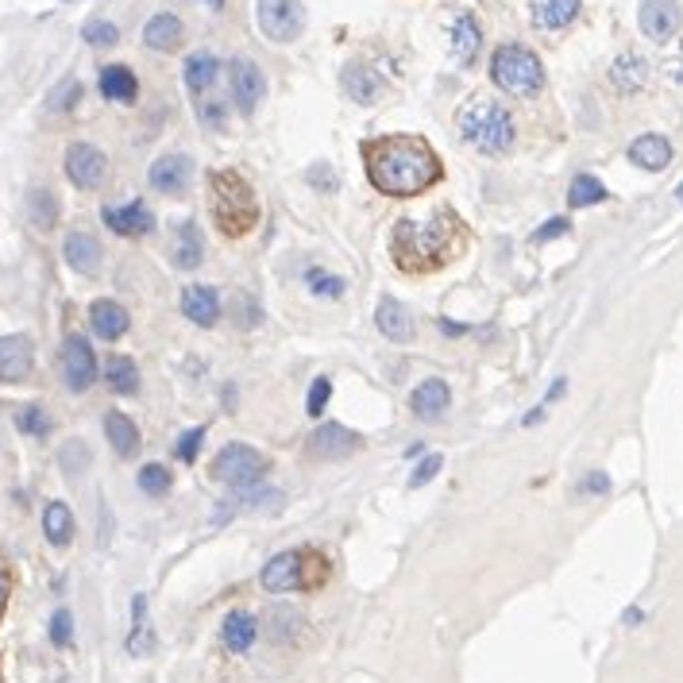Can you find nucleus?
<instances>
[{"instance_id":"nucleus-1","label":"nucleus","mask_w":683,"mask_h":683,"mask_svg":"<svg viewBox=\"0 0 683 683\" xmlns=\"http://www.w3.org/2000/svg\"><path fill=\"white\" fill-rule=\"evenodd\" d=\"M367 178L386 197H417L444 178L437 151L421 136H379L363 143Z\"/></svg>"},{"instance_id":"nucleus-2","label":"nucleus","mask_w":683,"mask_h":683,"mask_svg":"<svg viewBox=\"0 0 683 683\" xmlns=\"http://www.w3.org/2000/svg\"><path fill=\"white\" fill-rule=\"evenodd\" d=\"M463 247V224L452 209H437L429 221L402 216L390 232V255L402 274H432L448 267Z\"/></svg>"},{"instance_id":"nucleus-3","label":"nucleus","mask_w":683,"mask_h":683,"mask_svg":"<svg viewBox=\"0 0 683 683\" xmlns=\"http://www.w3.org/2000/svg\"><path fill=\"white\" fill-rule=\"evenodd\" d=\"M209 213L221 236L240 240L259 224V197L251 182L236 170H213L209 174Z\"/></svg>"},{"instance_id":"nucleus-4","label":"nucleus","mask_w":683,"mask_h":683,"mask_svg":"<svg viewBox=\"0 0 683 683\" xmlns=\"http://www.w3.org/2000/svg\"><path fill=\"white\" fill-rule=\"evenodd\" d=\"M460 136L483 155H506L517 143V124L506 105L494 97H471L468 105L456 112Z\"/></svg>"},{"instance_id":"nucleus-5","label":"nucleus","mask_w":683,"mask_h":683,"mask_svg":"<svg viewBox=\"0 0 683 683\" xmlns=\"http://www.w3.org/2000/svg\"><path fill=\"white\" fill-rule=\"evenodd\" d=\"M490 78L498 90L514 93V97H536L545 90V66L536 51H529L526 43H502L490 54Z\"/></svg>"},{"instance_id":"nucleus-6","label":"nucleus","mask_w":683,"mask_h":683,"mask_svg":"<svg viewBox=\"0 0 683 683\" xmlns=\"http://www.w3.org/2000/svg\"><path fill=\"white\" fill-rule=\"evenodd\" d=\"M267 456L259 452V448H251V444H224L221 452H216V460H213V479L216 483H224V487H232V490H251L259 479L267 475Z\"/></svg>"},{"instance_id":"nucleus-7","label":"nucleus","mask_w":683,"mask_h":683,"mask_svg":"<svg viewBox=\"0 0 683 683\" xmlns=\"http://www.w3.org/2000/svg\"><path fill=\"white\" fill-rule=\"evenodd\" d=\"M255 20L267 43H294L305 32V8L298 0H259Z\"/></svg>"},{"instance_id":"nucleus-8","label":"nucleus","mask_w":683,"mask_h":683,"mask_svg":"<svg viewBox=\"0 0 683 683\" xmlns=\"http://www.w3.org/2000/svg\"><path fill=\"white\" fill-rule=\"evenodd\" d=\"M363 448V437L352 432L347 425H337V421H325V425L313 429V437L305 441V452L313 460H347Z\"/></svg>"},{"instance_id":"nucleus-9","label":"nucleus","mask_w":683,"mask_h":683,"mask_svg":"<svg viewBox=\"0 0 683 683\" xmlns=\"http://www.w3.org/2000/svg\"><path fill=\"white\" fill-rule=\"evenodd\" d=\"M62 379L70 390H90L97 383V356L85 337H78V332H70V337L62 340Z\"/></svg>"},{"instance_id":"nucleus-10","label":"nucleus","mask_w":683,"mask_h":683,"mask_svg":"<svg viewBox=\"0 0 683 683\" xmlns=\"http://www.w3.org/2000/svg\"><path fill=\"white\" fill-rule=\"evenodd\" d=\"M105 170H109V158L100 147L93 143H74L66 151V178L78 185V190H97L105 182Z\"/></svg>"},{"instance_id":"nucleus-11","label":"nucleus","mask_w":683,"mask_h":683,"mask_svg":"<svg viewBox=\"0 0 683 683\" xmlns=\"http://www.w3.org/2000/svg\"><path fill=\"white\" fill-rule=\"evenodd\" d=\"M228 81H232V97H236L240 112H255L259 100L267 97V78L251 58H236V62L228 66Z\"/></svg>"},{"instance_id":"nucleus-12","label":"nucleus","mask_w":683,"mask_h":683,"mask_svg":"<svg viewBox=\"0 0 683 683\" xmlns=\"http://www.w3.org/2000/svg\"><path fill=\"white\" fill-rule=\"evenodd\" d=\"M340 90L356 100V105H375L386 93V78L367 62H347L340 74Z\"/></svg>"},{"instance_id":"nucleus-13","label":"nucleus","mask_w":683,"mask_h":683,"mask_svg":"<svg viewBox=\"0 0 683 683\" xmlns=\"http://www.w3.org/2000/svg\"><path fill=\"white\" fill-rule=\"evenodd\" d=\"M32 363H35V347L27 337H0V383L16 386L32 375Z\"/></svg>"},{"instance_id":"nucleus-14","label":"nucleus","mask_w":683,"mask_h":683,"mask_svg":"<svg viewBox=\"0 0 683 683\" xmlns=\"http://www.w3.org/2000/svg\"><path fill=\"white\" fill-rule=\"evenodd\" d=\"M637 20H641V32L652 43H668L679 32V5L676 0H641Z\"/></svg>"},{"instance_id":"nucleus-15","label":"nucleus","mask_w":683,"mask_h":683,"mask_svg":"<svg viewBox=\"0 0 683 683\" xmlns=\"http://www.w3.org/2000/svg\"><path fill=\"white\" fill-rule=\"evenodd\" d=\"M452 405V390H448L444 379H425L413 394H410V413L417 421H441Z\"/></svg>"},{"instance_id":"nucleus-16","label":"nucleus","mask_w":683,"mask_h":683,"mask_svg":"<svg viewBox=\"0 0 683 683\" xmlns=\"http://www.w3.org/2000/svg\"><path fill=\"white\" fill-rule=\"evenodd\" d=\"M190 174H194V163L185 155H163L151 163L147 178L158 194H182L185 185H190Z\"/></svg>"},{"instance_id":"nucleus-17","label":"nucleus","mask_w":683,"mask_h":683,"mask_svg":"<svg viewBox=\"0 0 683 683\" xmlns=\"http://www.w3.org/2000/svg\"><path fill=\"white\" fill-rule=\"evenodd\" d=\"M105 224L116 236H147L155 228V213L143 201H128V205H109L105 209Z\"/></svg>"},{"instance_id":"nucleus-18","label":"nucleus","mask_w":683,"mask_h":683,"mask_svg":"<svg viewBox=\"0 0 683 683\" xmlns=\"http://www.w3.org/2000/svg\"><path fill=\"white\" fill-rule=\"evenodd\" d=\"M298 564H301V552L289 548V552H279V556L267 560V568L259 572V583L270 594H286V591H298Z\"/></svg>"},{"instance_id":"nucleus-19","label":"nucleus","mask_w":683,"mask_h":683,"mask_svg":"<svg viewBox=\"0 0 683 683\" xmlns=\"http://www.w3.org/2000/svg\"><path fill=\"white\" fill-rule=\"evenodd\" d=\"M448 43H452L456 62H463V66H471V62H475V58H479V47H483V27H479L475 12H460V16L452 20Z\"/></svg>"},{"instance_id":"nucleus-20","label":"nucleus","mask_w":683,"mask_h":683,"mask_svg":"<svg viewBox=\"0 0 683 683\" xmlns=\"http://www.w3.org/2000/svg\"><path fill=\"white\" fill-rule=\"evenodd\" d=\"M182 313L190 317L197 328H213L221 321V298L209 286H185L182 289Z\"/></svg>"},{"instance_id":"nucleus-21","label":"nucleus","mask_w":683,"mask_h":683,"mask_svg":"<svg viewBox=\"0 0 683 683\" xmlns=\"http://www.w3.org/2000/svg\"><path fill=\"white\" fill-rule=\"evenodd\" d=\"M579 5L583 0H529V20L541 32H560L579 16Z\"/></svg>"},{"instance_id":"nucleus-22","label":"nucleus","mask_w":683,"mask_h":683,"mask_svg":"<svg viewBox=\"0 0 683 683\" xmlns=\"http://www.w3.org/2000/svg\"><path fill=\"white\" fill-rule=\"evenodd\" d=\"M174 267L178 270H197L201 259H205V243H201V228L194 221H182L178 228H174Z\"/></svg>"},{"instance_id":"nucleus-23","label":"nucleus","mask_w":683,"mask_h":683,"mask_svg":"<svg viewBox=\"0 0 683 683\" xmlns=\"http://www.w3.org/2000/svg\"><path fill=\"white\" fill-rule=\"evenodd\" d=\"M90 325H93V332H97L100 340H120L132 321H128V309H124L120 301L100 298V301L90 305Z\"/></svg>"},{"instance_id":"nucleus-24","label":"nucleus","mask_w":683,"mask_h":683,"mask_svg":"<svg viewBox=\"0 0 683 683\" xmlns=\"http://www.w3.org/2000/svg\"><path fill=\"white\" fill-rule=\"evenodd\" d=\"M375 325H379L383 337L394 340V344H410V340H413V321H410V313H405V305L394 301V298H383V301H379V309H375Z\"/></svg>"},{"instance_id":"nucleus-25","label":"nucleus","mask_w":683,"mask_h":683,"mask_svg":"<svg viewBox=\"0 0 683 683\" xmlns=\"http://www.w3.org/2000/svg\"><path fill=\"white\" fill-rule=\"evenodd\" d=\"M62 255L78 274L100 270V243H97V236H90V232H70L66 243H62Z\"/></svg>"},{"instance_id":"nucleus-26","label":"nucleus","mask_w":683,"mask_h":683,"mask_svg":"<svg viewBox=\"0 0 683 683\" xmlns=\"http://www.w3.org/2000/svg\"><path fill=\"white\" fill-rule=\"evenodd\" d=\"M255 637H259V621L255 614H247V610H232V614L224 618V626H221V641L228 652H247L255 645Z\"/></svg>"},{"instance_id":"nucleus-27","label":"nucleus","mask_w":683,"mask_h":683,"mask_svg":"<svg viewBox=\"0 0 683 683\" xmlns=\"http://www.w3.org/2000/svg\"><path fill=\"white\" fill-rule=\"evenodd\" d=\"M610 81H614V90L618 93H637V90H645V81H649V62L641 54H618L614 58V66H610Z\"/></svg>"},{"instance_id":"nucleus-28","label":"nucleus","mask_w":683,"mask_h":683,"mask_svg":"<svg viewBox=\"0 0 683 683\" xmlns=\"http://www.w3.org/2000/svg\"><path fill=\"white\" fill-rule=\"evenodd\" d=\"M630 158L641 170H664L668 163H672V143H668L664 136L649 132V136H637L630 143Z\"/></svg>"},{"instance_id":"nucleus-29","label":"nucleus","mask_w":683,"mask_h":683,"mask_svg":"<svg viewBox=\"0 0 683 683\" xmlns=\"http://www.w3.org/2000/svg\"><path fill=\"white\" fill-rule=\"evenodd\" d=\"M100 93H105L109 100H116V105H132V100L139 97V81L128 66L112 62V66L100 70Z\"/></svg>"},{"instance_id":"nucleus-30","label":"nucleus","mask_w":683,"mask_h":683,"mask_svg":"<svg viewBox=\"0 0 683 683\" xmlns=\"http://www.w3.org/2000/svg\"><path fill=\"white\" fill-rule=\"evenodd\" d=\"M332 579V560L317 548H301V564H298V591H325Z\"/></svg>"},{"instance_id":"nucleus-31","label":"nucleus","mask_w":683,"mask_h":683,"mask_svg":"<svg viewBox=\"0 0 683 683\" xmlns=\"http://www.w3.org/2000/svg\"><path fill=\"white\" fill-rule=\"evenodd\" d=\"M143 43H147L151 51H174L182 43V20L174 16V12H158V16H151L147 27H143Z\"/></svg>"},{"instance_id":"nucleus-32","label":"nucleus","mask_w":683,"mask_h":683,"mask_svg":"<svg viewBox=\"0 0 683 683\" xmlns=\"http://www.w3.org/2000/svg\"><path fill=\"white\" fill-rule=\"evenodd\" d=\"M105 432H109V444H112V452L120 456V460H132L139 452V429L132 425V417H124V413H109L105 417Z\"/></svg>"},{"instance_id":"nucleus-33","label":"nucleus","mask_w":683,"mask_h":683,"mask_svg":"<svg viewBox=\"0 0 683 683\" xmlns=\"http://www.w3.org/2000/svg\"><path fill=\"white\" fill-rule=\"evenodd\" d=\"M43 533H47V541L54 548H66L74 541V514H70L66 502H51L47 510H43Z\"/></svg>"},{"instance_id":"nucleus-34","label":"nucleus","mask_w":683,"mask_h":683,"mask_svg":"<svg viewBox=\"0 0 683 683\" xmlns=\"http://www.w3.org/2000/svg\"><path fill=\"white\" fill-rule=\"evenodd\" d=\"M216 74H221V62H216V54L209 51H197L185 58V85H190V93H209Z\"/></svg>"},{"instance_id":"nucleus-35","label":"nucleus","mask_w":683,"mask_h":683,"mask_svg":"<svg viewBox=\"0 0 683 683\" xmlns=\"http://www.w3.org/2000/svg\"><path fill=\"white\" fill-rule=\"evenodd\" d=\"M105 383L116 390V394H136L139 390V367L132 356H109L105 363Z\"/></svg>"},{"instance_id":"nucleus-36","label":"nucleus","mask_w":683,"mask_h":683,"mask_svg":"<svg viewBox=\"0 0 683 683\" xmlns=\"http://www.w3.org/2000/svg\"><path fill=\"white\" fill-rule=\"evenodd\" d=\"M610 194H606V185L594 178V174H575L572 178V190H568V205L572 209H587V205H602Z\"/></svg>"},{"instance_id":"nucleus-37","label":"nucleus","mask_w":683,"mask_h":683,"mask_svg":"<svg viewBox=\"0 0 683 683\" xmlns=\"http://www.w3.org/2000/svg\"><path fill=\"white\" fill-rule=\"evenodd\" d=\"M27 216H32L35 228H51L58 221V201L47 185H35V190L27 194Z\"/></svg>"},{"instance_id":"nucleus-38","label":"nucleus","mask_w":683,"mask_h":683,"mask_svg":"<svg viewBox=\"0 0 683 683\" xmlns=\"http://www.w3.org/2000/svg\"><path fill=\"white\" fill-rule=\"evenodd\" d=\"M301 282L317 298H340L344 294V279H340V274H332V270H325V267H305Z\"/></svg>"},{"instance_id":"nucleus-39","label":"nucleus","mask_w":683,"mask_h":683,"mask_svg":"<svg viewBox=\"0 0 683 683\" xmlns=\"http://www.w3.org/2000/svg\"><path fill=\"white\" fill-rule=\"evenodd\" d=\"M132 610H136V626H132V637H128V652H132V657H147V652L155 649L151 626H147V618H143V610H147V599H143V594H136Z\"/></svg>"},{"instance_id":"nucleus-40","label":"nucleus","mask_w":683,"mask_h":683,"mask_svg":"<svg viewBox=\"0 0 683 683\" xmlns=\"http://www.w3.org/2000/svg\"><path fill=\"white\" fill-rule=\"evenodd\" d=\"M139 490L151 494V498H163L170 490V471L163 463H147V468H139Z\"/></svg>"},{"instance_id":"nucleus-41","label":"nucleus","mask_w":683,"mask_h":683,"mask_svg":"<svg viewBox=\"0 0 683 683\" xmlns=\"http://www.w3.org/2000/svg\"><path fill=\"white\" fill-rule=\"evenodd\" d=\"M16 425L27 432V437H47V432H51V417H47L43 405H24L20 417H16Z\"/></svg>"},{"instance_id":"nucleus-42","label":"nucleus","mask_w":683,"mask_h":683,"mask_svg":"<svg viewBox=\"0 0 683 683\" xmlns=\"http://www.w3.org/2000/svg\"><path fill=\"white\" fill-rule=\"evenodd\" d=\"M236 325L240 328L263 325V305H259L251 294H236Z\"/></svg>"},{"instance_id":"nucleus-43","label":"nucleus","mask_w":683,"mask_h":683,"mask_svg":"<svg viewBox=\"0 0 683 683\" xmlns=\"http://www.w3.org/2000/svg\"><path fill=\"white\" fill-rule=\"evenodd\" d=\"M85 43L90 47H112L116 39H120V32H116V24H109V20H93V24H85Z\"/></svg>"},{"instance_id":"nucleus-44","label":"nucleus","mask_w":683,"mask_h":683,"mask_svg":"<svg viewBox=\"0 0 683 683\" xmlns=\"http://www.w3.org/2000/svg\"><path fill=\"white\" fill-rule=\"evenodd\" d=\"M201 441H205V425H197V429H190V432H182L178 444H174V456H178L182 463H194V460H197Z\"/></svg>"},{"instance_id":"nucleus-45","label":"nucleus","mask_w":683,"mask_h":683,"mask_svg":"<svg viewBox=\"0 0 683 683\" xmlns=\"http://www.w3.org/2000/svg\"><path fill=\"white\" fill-rule=\"evenodd\" d=\"M51 641L58 649H70V641H74V618H70V610H58L51 618Z\"/></svg>"},{"instance_id":"nucleus-46","label":"nucleus","mask_w":683,"mask_h":683,"mask_svg":"<svg viewBox=\"0 0 683 683\" xmlns=\"http://www.w3.org/2000/svg\"><path fill=\"white\" fill-rule=\"evenodd\" d=\"M441 468H444V456H437V452L425 456V460H421L417 468H413V475H410V487H425V483H432V479L441 475Z\"/></svg>"},{"instance_id":"nucleus-47","label":"nucleus","mask_w":683,"mask_h":683,"mask_svg":"<svg viewBox=\"0 0 683 683\" xmlns=\"http://www.w3.org/2000/svg\"><path fill=\"white\" fill-rule=\"evenodd\" d=\"M328 398H332V383H328V379H313L305 410H309L313 417H321V413H325V405H328Z\"/></svg>"},{"instance_id":"nucleus-48","label":"nucleus","mask_w":683,"mask_h":683,"mask_svg":"<svg viewBox=\"0 0 683 683\" xmlns=\"http://www.w3.org/2000/svg\"><path fill=\"white\" fill-rule=\"evenodd\" d=\"M568 232H572V224L564 221V216H552L548 224H541V228L533 232V243H548V240H560V236H568Z\"/></svg>"},{"instance_id":"nucleus-49","label":"nucleus","mask_w":683,"mask_h":683,"mask_svg":"<svg viewBox=\"0 0 683 683\" xmlns=\"http://www.w3.org/2000/svg\"><path fill=\"white\" fill-rule=\"evenodd\" d=\"M78 93H81L78 81H62V85H58V90L51 93V109H74V105H78Z\"/></svg>"},{"instance_id":"nucleus-50","label":"nucleus","mask_w":683,"mask_h":683,"mask_svg":"<svg viewBox=\"0 0 683 683\" xmlns=\"http://www.w3.org/2000/svg\"><path fill=\"white\" fill-rule=\"evenodd\" d=\"M305 178H309V182L317 185V190H325V194H328V190H337V174H332L325 163H317L309 174H305Z\"/></svg>"},{"instance_id":"nucleus-51","label":"nucleus","mask_w":683,"mask_h":683,"mask_svg":"<svg viewBox=\"0 0 683 683\" xmlns=\"http://www.w3.org/2000/svg\"><path fill=\"white\" fill-rule=\"evenodd\" d=\"M610 490V475L606 471H591L583 483H579V494H606Z\"/></svg>"},{"instance_id":"nucleus-52","label":"nucleus","mask_w":683,"mask_h":683,"mask_svg":"<svg viewBox=\"0 0 683 683\" xmlns=\"http://www.w3.org/2000/svg\"><path fill=\"white\" fill-rule=\"evenodd\" d=\"M62 463H66V471H78L74 463H81V468H85V463H90V448H85V444H70V448H62Z\"/></svg>"},{"instance_id":"nucleus-53","label":"nucleus","mask_w":683,"mask_h":683,"mask_svg":"<svg viewBox=\"0 0 683 683\" xmlns=\"http://www.w3.org/2000/svg\"><path fill=\"white\" fill-rule=\"evenodd\" d=\"M668 78H672L676 85H683V47L668 58Z\"/></svg>"},{"instance_id":"nucleus-54","label":"nucleus","mask_w":683,"mask_h":683,"mask_svg":"<svg viewBox=\"0 0 683 683\" xmlns=\"http://www.w3.org/2000/svg\"><path fill=\"white\" fill-rule=\"evenodd\" d=\"M201 120L213 124V128H221L224 124V109L221 105H201Z\"/></svg>"},{"instance_id":"nucleus-55","label":"nucleus","mask_w":683,"mask_h":683,"mask_svg":"<svg viewBox=\"0 0 683 683\" xmlns=\"http://www.w3.org/2000/svg\"><path fill=\"white\" fill-rule=\"evenodd\" d=\"M441 332H444V337H463V332H468V325H456V321H448V317H441Z\"/></svg>"},{"instance_id":"nucleus-56","label":"nucleus","mask_w":683,"mask_h":683,"mask_svg":"<svg viewBox=\"0 0 683 683\" xmlns=\"http://www.w3.org/2000/svg\"><path fill=\"white\" fill-rule=\"evenodd\" d=\"M564 390H568V379H556V383L548 386V394H545V402H541V405H552V402H556V398L564 394Z\"/></svg>"},{"instance_id":"nucleus-57","label":"nucleus","mask_w":683,"mask_h":683,"mask_svg":"<svg viewBox=\"0 0 683 683\" xmlns=\"http://www.w3.org/2000/svg\"><path fill=\"white\" fill-rule=\"evenodd\" d=\"M8 572L5 568H0V618H5V606H8Z\"/></svg>"},{"instance_id":"nucleus-58","label":"nucleus","mask_w":683,"mask_h":683,"mask_svg":"<svg viewBox=\"0 0 683 683\" xmlns=\"http://www.w3.org/2000/svg\"><path fill=\"white\" fill-rule=\"evenodd\" d=\"M545 410H548V405H536V410H529V413H526V425H536V421L545 417Z\"/></svg>"},{"instance_id":"nucleus-59","label":"nucleus","mask_w":683,"mask_h":683,"mask_svg":"<svg viewBox=\"0 0 683 683\" xmlns=\"http://www.w3.org/2000/svg\"><path fill=\"white\" fill-rule=\"evenodd\" d=\"M641 618H645V614H641V610H637V606H630V610H626V626H637V621H641Z\"/></svg>"},{"instance_id":"nucleus-60","label":"nucleus","mask_w":683,"mask_h":683,"mask_svg":"<svg viewBox=\"0 0 683 683\" xmlns=\"http://www.w3.org/2000/svg\"><path fill=\"white\" fill-rule=\"evenodd\" d=\"M209 5H213V8H221V5H224V0H209Z\"/></svg>"},{"instance_id":"nucleus-61","label":"nucleus","mask_w":683,"mask_h":683,"mask_svg":"<svg viewBox=\"0 0 683 683\" xmlns=\"http://www.w3.org/2000/svg\"><path fill=\"white\" fill-rule=\"evenodd\" d=\"M676 197H679V205H683V185H679V190H676Z\"/></svg>"},{"instance_id":"nucleus-62","label":"nucleus","mask_w":683,"mask_h":683,"mask_svg":"<svg viewBox=\"0 0 683 683\" xmlns=\"http://www.w3.org/2000/svg\"><path fill=\"white\" fill-rule=\"evenodd\" d=\"M0 683H5V672H0Z\"/></svg>"}]
</instances>
